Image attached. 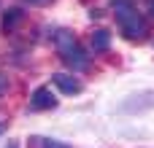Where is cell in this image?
I'll return each mask as SVG.
<instances>
[{"label":"cell","mask_w":154,"mask_h":148,"mask_svg":"<svg viewBox=\"0 0 154 148\" xmlns=\"http://www.w3.org/2000/svg\"><path fill=\"white\" fill-rule=\"evenodd\" d=\"M111 8H114V16H116L119 30H122V35L127 40H146L149 22L143 19V13L135 11V3L133 0H111Z\"/></svg>","instance_id":"obj_1"},{"label":"cell","mask_w":154,"mask_h":148,"mask_svg":"<svg viewBox=\"0 0 154 148\" xmlns=\"http://www.w3.org/2000/svg\"><path fill=\"white\" fill-rule=\"evenodd\" d=\"M54 46H57V51H60V57H62V62L70 67V70H87L89 67V57H87V51L81 49V43L76 40V35L73 32H68V30H60L57 35H54Z\"/></svg>","instance_id":"obj_2"},{"label":"cell","mask_w":154,"mask_h":148,"mask_svg":"<svg viewBox=\"0 0 154 148\" xmlns=\"http://www.w3.org/2000/svg\"><path fill=\"white\" fill-rule=\"evenodd\" d=\"M30 108L32 111H51V108H57V97L51 94L49 86H38L30 94Z\"/></svg>","instance_id":"obj_3"},{"label":"cell","mask_w":154,"mask_h":148,"mask_svg":"<svg viewBox=\"0 0 154 148\" xmlns=\"http://www.w3.org/2000/svg\"><path fill=\"white\" fill-rule=\"evenodd\" d=\"M51 84H54L62 94H79V92H81V84H79L73 75H68V73H54V75H51Z\"/></svg>","instance_id":"obj_4"},{"label":"cell","mask_w":154,"mask_h":148,"mask_svg":"<svg viewBox=\"0 0 154 148\" xmlns=\"http://www.w3.org/2000/svg\"><path fill=\"white\" fill-rule=\"evenodd\" d=\"M22 22H24V11H22V8H8V11L3 13L0 27H3V32H14Z\"/></svg>","instance_id":"obj_5"},{"label":"cell","mask_w":154,"mask_h":148,"mask_svg":"<svg viewBox=\"0 0 154 148\" xmlns=\"http://www.w3.org/2000/svg\"><path fill=\"white\" fill-rule=\"evenodd\" d=\"M111 46V32L108 30H95L92 32V49L95 51H108Z\"/></svg>","instance_id":"obj_6"},{"label":"cell","mask_w":154,"mask_h":148,"mask_svg":"<svg viewBox=\"0 0 154 148\" xmlns=\"http://www.w3.org/2000/svg\"><path fill=\"white\" fill-rule=\"evenodd\" d=\"M32 143L38 148H70V146H65V143H60V140H49V138H35Z\"/></svg>","instance_id":"obj_7"},{"label":"cell","mask_w":154,"mask_h":148,"mask_svg":"<svg viewBox=\"0 0 154 148\" xmlns=\"http://www.w3.org/2000/svg\"><path fill=\"white\" fill-rule=\"evenodd\" d=\"M5 92H8V78H5V75H0V97H3Z\"/></svg>","instance_id":"obj_8"},{"label":"cell","mask_w":154,"mask_h":148,"mask_svg":"<svg viewBox=\"0 0 154 148\" xmlns=\"http://www.w3.org/2000/svg\"><path fill=\"white\" fill-rule=\"evenodd\" d=\"M24 3H30V5H49L51 0H24Z\"/></svg>","instance_id":"obj_9"},{"label":"cell","mask_w":154,"mask_h":148,"mask_svg":"<svg viewBox=\"0 0 154 148\" xmlns=\"http://www.w3.org/2000/svg\"><path fill=\"white\" fill-rule=\"evenodd\" d=\"M146 8H149V13L154 16V0H146Z\"/></svg>","instance_id":"obj_10"},{"label":"cell","mask_w":154,"mask_h":148,"mask_svg":"<svg viewBox=\"0 0 154 148\" xmlns=\"http://www.w3.org/2000/svg\"><path fill=\"white\" fill-rule=\"evenodd\" d=\"M8 148H19V146H16V143H14V140H11V143H8Z\"/></svg>","instance_id":"obj_11"},{"label":"cell","mask_w":154,"mask_h":148,"mask_svg":"<svg viewBox=\"0 0 154 148\" xmlns=\"http://www.w3.org/2000/svg\"><path fill=\"white\" fill-rule=\"evenodd\" d=\"M0 135H3V124H0Z\"/></svg>","instance_id":"obj_12"}]
</instances>
